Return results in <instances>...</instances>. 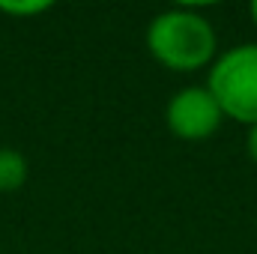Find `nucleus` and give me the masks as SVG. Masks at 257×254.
Wrapping results in <instances>:
<instances>
[{"mask_svg":"<svg viewBox=\"0 0 257 254\" xmlns=\"http://www.w3.org/2000/svg\"><path fill=\"white\" fill-rule=\"evenodd\" d=\"M27 159L18 153V150H9V147H0V194H12L27 183Z\"/></svg>","mask_w":257,"mask_h":254,"instance_id":"4","label":"nucleus"},{"mask_svg":"<svg viewBox=\"0 0 257 254\" xmlns=\"http://www.w3.org/2000/svg\"><path fill=\"white\" fill-rule=\"evenodd\" d=\"M165 123L183 141H203L221 129L224 114L206 87H183L171 96L165 108Z\"/></svg>","mask_w":257,"mask_h":254,"instance_id":"3","label":"nucleus"},{"mask_svg":"<svg viewBox=\"0 0 257 254\" xmlns=\"http://www.w3.org/2000/svg\"><path fill=\"white\" fill-rule=\"evenodd\" d=\"M248 156L254 159V165H257V123L248 126Z\"/></svg>","mask_w":257,"mask_h":254,"instance_id":"6","label":"nucleus"},{"mask_svg":"<svg viewBox=\"0 0 257 254\" xmlns=\"http://www.w3.org/2000/svg\"><path fill=\"white\" fill-rule=\"evenodd\" d=\"M206 90L218 102L221 114L254 126L257 123V42L236 45L212 60Z\"/></svg>","mask_w":257,"mask_h":254,"instance_id":"2","label":"nucleus"},{"mask_svg":"<svg viewBox=\"0 0 257 254\" xmlns=\"http://www.w3.org/2000/svg\"><path fill=\"white\" fill-rule=\"evenodd\" d=\"M147 48L165 69L194 72L215 60L218 36L203 15L192 9H168L150 21Z\"/></svg>","mask_w":257,"mask_h":254,"instance_id":"1","label":"nucleus"},{"mask_svg":"<svg viewBox=\"0 0 257 254\" xmlns=\"http://www.w3.org/2000/svg\"><path fill=\"white\" fill-rule=\"evenodd\" d=\"M251 21H254V24H257V0H254V3H251Z\"/></svg>","mask_w":257,"mask_h":254,"instance_id":"7","label":"nucleus"},{"mask_svg":"<svg viewBox=\"0 0 257 254\" xmlns=\"http://www.w3.org/2000/svg\"><path fill=\"white\" fill-rule=\"evenodd\" d=\"M51 9V3L48 0H21V3H15V0H0V12L3 15H18V18H27V15H39V12H48Z\"/></svg>","mask_w":257,"mask_h":254,"instance_id":"5","label":"nucleus"}]
</instances>
